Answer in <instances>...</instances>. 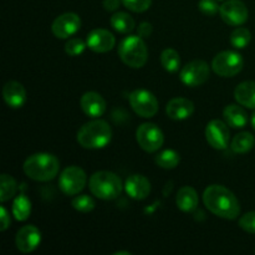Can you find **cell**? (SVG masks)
I'll return each mask as SVG.
<instances>
[{
	"label": "cell",
	"mask_w": 255,
	"mask_h": 255,
	"mask_svg": "<svg viewBox=\"0 0 255 255\" xmlns=\"http://www.w3.org/2000/svg\"><path fill=\"white\" fill-rule=\"evenodd\" d=\"M203 203L214 216L233 221L241 214V204L232 191L221 184L208 186L203 192Z\"/></svg>",
	"instance_id": "cell-1"
},
{
	"label": "cell",
	"mask_w": 255,
	"mask_h": 255,
	"mask_svg": "<svg viewBox=\"0 0 255 255\" xmlns=\"http://www.w3.org/2000/svg\"><path fill=\"white\" fill-rule=\"evenodd\" d=\"M24 173L36 182H49L59 174L60 162L56 156L46 152L34 153L22 164Z\"/></svg>",
	"instance_id": "cell-2"
},
{
	"label": "cell",
	"mask_w": 255,
	"mask_h": 255,
	"mask_svg": "<svg viewBox=\"0 0 255 255\" xmlns=\"http://www.w3.org/2000/svg\"><path fill=\"white\" fill-rule=\"evenodd\" d=\"M77 142L86 149L105 148L112 139V128L105 120L94 119L77 131Z\"/></svg>",
	"instance_id": "cell-3"
},
{
	"label": "cell",
	"mask_w": 255,
	"mask_h": 255,
	"mask_svg": "<svg viewBox=\"0 0 255 255\" xmlns=\"http://www.w3.org/2000/svg\"><path fill=\"white\" fill-rule=\"evenodd\" d=\"M121 178L114 172L99 171L90 177L89 188L92 196L102 201H114L121 196L124 189Z\"/></svg>",
	"instance_id": "cell-4"
},
{
	"label": "cell",
	"mask_w": 255,
	"mask_h": 255,
	"mask_svg": "<svg viewBox=\"0 0 255 255\" xmlns=\"http://www.w3.org/2000/svg\"><path fill=\"white\" fill-rule=\"evenodd\" d=\"M119 56L128 67L141 69L148 60V50L139 35H129L120 42Z\"/></svg>",
	"instance_id": "cell-5"
},
{
	"label": "cell",
	"mask_w": 255,
	"mask_h": 255,
	"mask_svg": "<svg viewBox=\"0 0 255 255\" xmlns=\"http://www.w3.org/2000/svg\"><path fill=\"white\" fill-rule=\"evenodd\" d=\"M244 60L239 52L226 50L214 56L212 69L222 77H234L243 70Z\"/></svg>",
	"instance_id": "cell-6"
},
{
	"label": "cell",
	"mask_w": 255,
	"mask_h": 255,
	"mask_svg": "<svg viewBox=\"0 0 255 255\" xmlns=\"http://www.w3.org/2000/svg\"><path fill=\"white\" fill-rule=\"evenodd\" d=\"M129 105L134 114L143 119H151L158 112V100L151 91L144 89H137L129 94Z\"/></svg>",
	"instance_id": "cell-7"
},
{
	"label": "cell",
	"mask_w": 255,
	"mask_h": 255,
	"mask_svg": "<svg viewBox=\"0 0 255 255\" xmlns=\"http://www.w3.org/2000/svg\"><path fill=\"white\" fill-rule=\"evenodd\" d=\"M87 183L86 172L77 166H70L59 177V188L66 196H77Z\"/></svg>",
	"instance_id": "cell-8"
},
{
	"label": "cell",
	"mask_w": 255,
	"mask_h": 255,
	"mask_svg": "<svg viewBox=\"0 0 255 255\" xmlns=\"http://www.w3.org/2000/svg\"><path fill=\"white\" fill-rule=\"evenodd\" d=\"M136 139L138 146L144 152L154 153L163 146L164 136L162 129L157 125L146 122L136 129Z\"/></svg>",
	"instance_id": "cell-9"
},
{
	"label": "cell",
	"mask_w": 255,
	"mask_h": 255,
	"mask_svg": "<svg viewBox=\"0 0 255 255\" xmlns=\"http://www.w3.org/2000/svg\"><path fill=\"white\" fill-rule=\"evenodd\" d=\"M211 76L209 65L203 60H193L182 67L179 72V79L182 84L188 87H197L206 84Z\"/></svg>",
	"instance_id": "cell-10"
},
{
	"label": "cell",
	"mask_w": 255,
	"mask_h": 255,
	"mask_svg": "<svg viewBox=\"0 0 255 255\" xmlns=\"http://www.w3.org/2000/svg\"><path fill=\"white\" fill-rule=\"evenodd\" d=\"M219 14L222 20L229 26H242L249 16L248 7L241 0H227L221 5Z\"/></svg>",
	"instance_id": "cell-11"
},
{
	"label": "cell",
	"mask_w": 255,
	"mask_h": 255,
	"mask_svg": "<svg viewBox=\"0 0 255 255\" xmlns=\"http://www.w3.org/2000/svg\"><path fill=\"white\" fill-rule=\"evenodd\" d=\"M206 139L214 149H226L231 141V131L226 121L212 120L206 127Z\"/></svg>",
	"instance_id": "cell-12"
},
{
	"label": "cell",
	"mask_w": 255,
	"mask_h": 255,
	"mask_svg": "<svg viewBox=\"0 0 255 255\" xmlns=\"http://www.w3.org/2000/svg\"><path fill=\"white\" fill-rule=\"evenodd\" d=\"M81 27V19L76 12H64L54 20L51 31L57 39H69Z\"/></svg>",
	"instance_id": "cell-13"
},
{
	"label": "cell",
	"mask_w": 255,
	"mask_h": 255,
	"mask_svg": "<svg viewBox=\"0 0 255 255\" xmlns=\"http://www.w3.org/2000/svg\"><path fill=\"white\" fill-rule=\"evenodd\" d=\"M41 243V232L35 226H24L17 231L15 246L17 251L27 254L34 252Z\"/></svg>",
	"instance_id": "cell-14"
},
{
	"label": "cell",
	"mask_w": 255,
	"mask_h": 255,
	"mask_svg": "<svg viewBox=\"0 0 255 255\" xmlns=\"http://www.w3.org/2000/svg\"><path fill=\"white\" fill-rule=\"evenodd\" d=\"M86 44L90 50L99 54L111 51L116 45V37L106 29H94L86 37Z\"/></svg>",
	"instance_id": "cell-15"
},
{
	"label": "cell",
	"mask_w": 255,
	"mask_h": 255,
	"mask_svg": "<svg viewBox=\"0 0 255 255\" xmlns=\"http://www.w3.org/2000/svg\"><path fill=\"white\" fill-rule=\"evenodd\" d=\"M80 107L86 116L100 119L106 112L107 104L104 97L95 91L85 92L80 99Z\"/></svg>",
	"instance_id": "cell-16"
},
{
	"label": "cell",
	"mask_w": 255,
	"mask_h": 255,
	"mask_svg": "<svg viewBox=\"0 0 255 255\" xmlns=\"http://www.w3.org/2000/svg\"><path fill=\"white\" fill-rule=\"evenodd\" d=\"M125 191L136 201H143L151 193V182L142 174H132L125 182Z\"/></svg>",
	"instance_id": "cell-17"
},
{
	"label": "cell",
	"mask_w": 255,
	"mask_h": 255,
	"mask_svg": "<svg viewBox=\"0 0 255 255\" xmlns=\"http://www.w3.org/2000/svg\"><path fill=\"white\" fill-rule=\"evenodd\" d=\"M2 99L11 109H21L27 99L26 90L17 81H7L2 87Z\"/></svg>",
	"instance_id": "cell-18"
},
{
	"label": "cell",
	"mask_w": 255,
	"mask_h": 255,
	"mask_svg": "<svg viewBox=\"0 0 255 255\" xmlns=\"http://www.w3.org/2000/svg\"><path fill=\"white\" fill-rule=\"evenodd\" d=\"M194 112V104L184 97H174L167 104V116L174 121H183L189 119Z\"/></svg>",
	"instance_id": "cell-19"
},
{
	"label": "cell",
	"mask_w": 255,
	"mask_h": 255,
	"mask_svg": "<svg viewBox=\"0 0 255 255\" xmlns=\"http://www.w3.org/2000/svg\"><path fill=\"white\" fill-rule=\"evenodd\" d=\"M223 119L226 124L232 128H244L248 125V114L242 105H228L223 110Z\"/></svg>",
	"instance_id": "cell-20"
},
{
	"label": "cell",
	"mask_w": 255,
	"mask_h": 255,
	"mask_svg": "<svg viewBox=\"0 0 255 255\" xmlns=\"http://www.w3.org/2000/svg\"><path fill=\"white\" fill-rule=\"evenodd\" d=\"M199 198L198 193L193 187L184 186L178 191L176 197V204L178 209H181L184 213H191L194 212L198 207Z\"/></svg>",
	"instance_id": "cell-21"
},
{
	"label": "cell",
	"mask_w": 255,
	"mask_h": 255,
	"mask_svg": "<svg viewBox=\"0 0 255 255\" xmlns=\"http://www.w3.org/2000/svg\"><path fill=\"white\" fill-rule=\"evenodd\" d=\"M234 99L242 106L255 110V81L241 82L234 90Z\"/></svg>",
	"instance_id": "cell-22"
},
{
	"label": "cell",
	"mask_w": 255,
	"mask_h": 255,
	"mask_svg": "<svg viewBox=\"0 0 255 255\" xmlns=\"http://www.w3.org/2000/svg\"><path fill=\"white\" fill-rule=\"evenodd\" d=\"M110 24L120 34H129L136 27L133 17L125 11H117L110 19Z\"/></svg>",
	"instance_id": "cell-23"
},
{
	"label": "cell",
	"mask_w": 255,
	"mask_h": 255,
	"mask_svg": "<svg viewBox=\"0 0 255 255\" xmlns=\"http://www.w3.org/2000/svg\"><path fill=\"white\" fill-rule=\"evenodd\" d=\"M255 144V138L251 132H239L233 137L231 142V148L234 153H248Z\"/></svg>",
	"instance_id": "cell-24"
},
{
	"label": "cell",
	"mask_w": 255,
	"mask_h": 255,
	"mask_svg": "<svg viewBox=\"0 0 255 255\" xmlns=\"http://www.w3.org/2000/svg\"><path fill=\"white\" fill-rule=\"evenodd\" d=\"M11 212L16 221L25 222L31 213V202L25 194H20L12 202Z\"/></svg>",
	"instance_id": "cell-25"
},
{
	"label": "cell",
	"mask_w": 255,
	"mask_h": 255,
	"mask_svg": "<svg viewBox=\"0 0 255 255\" xmlns=\"http://www.w3.org/2000/svg\"><path fill=\"white\" fill-rule=\"evenodd\" d=\"M154 162L161 168L173 169L179 164L181 157H179L178 152L174 151V149H164L154 157Z\"/></svg>",
	"instance_id": "cell-26"
},
{
	"label": "cell",
	"mask_w": 255,
	"mask_h": 255,
	"mask_svg": "<svg viewBox=\"0 0 255 255\" xmlns=\"http://www.w3.org/2000/svg\"><path fill=\"white\" fill-rule=\"evenodd\" d=\"M17 183L9 174H1L0 177V202L10 201L16 194Z\"/></svg>",
	"instance_id": "cell-27"
},
{
	"label": "cell",
	"mask_w": 255,
	"mask_h": 255,
	"mask_svg": "<svg viewBox=\"0 0 255 255\" xmlns=\"http://www.w3.org/2000/svg\"><path fill=\"white\" fill-rule=\"evenodd\" d=\"M161 65L166 71L177 72L181 66V57L174 49H166L161 54Z\"/></svg>",
	"instance_id": "cell-28"
},
{
	"label": "cell",
	"mask_w": 255,
	"mask_h": 255,
	"mask_svg": "<svg viewBox=\"0 0 255 255\" xmlns=\"http://www.w3.org/2000/svg\"><path fill=\"white\" fill-rule=\"evenodd\" d=\"M252 34L247 27L238 26L233 32L231 34L229 41H231L232 46L236 49H246L249 44H251Z\"/></svg>",
	"instance_id": "cell-29"
},
{
	"label": "cell",
	"mask_w": 255,
	"mask_h": 255,
	"mask_svg": "<svg viewBox=\"0 0 255 255\" xmlns=\"http://www.w3.org/2000/svg\"><path fill=\"white\" fill-rule=\"evenodd\" d=\"M71 204L77 212H81V213H89V212L94 211L95 206H96L94 198L90 197L89 194H80V196H76L72 199Z\"/></svg>",
	"instance_id": "cell-30"
},
{
	"label": "cell",
	"mask_w": 255,
	"mask_h": 255,
	"mask_svg": "<svg viewBox=\"0 0 255 255\" xmlns=\"http://www.w3.org/2000/svg\"><path fill=\"white\" fill-rule=\"evenodd\" d=\"M87 44L80 37H71V39L67 40V42L65 44V52H66L69 56H79L86 49Z\"/></svg>",
	"instance_id": "cell-31"
},
{
	"label": "cell",
	"mask_w": 255,
	"mask_h": 255,
	"mask_svg": "<svg viewBox=\"0 0 255 255\" xmlns=\"http://www.w3.org/2000/svg\"><path fill=\"white\" fill-rule=\"evenodd\" d=\"M122 4L133 12H143L149 9L152 0H121Z\"/></svg>",
	"instance_id": "cell-32"
},
{
	"label": "cell",
	"mask_w": 255,
	"mask_h": 255,
	"mask_svg": "<svg viewBox=\"0 0 255 255\" xmlns=\"http://www.w3.org/2000/svg\"><path fill=\"white\" fill-rule=\"evenodd\" d=\"M198 9L202 14L207 15V16H213L219 11L221 6L216 0H201L198 2Z\"/></svg>",
	"instance_id": "cell-33"
},
{
	"label": "cell",
	"mask_w": 255,
	"mask_h": 255,
	"mask_svg": "<svg viewBox=\"0 0 255 255\" xmlns=\"http://www.w3.org/2000/svg\"><path fill=\"white\" fill-rule=\"evenodd\" d=\"M239 227L247 233L255 234V212H249L239 219Z\"/></svg>",
	"instance_id": "cell-34"
},
{
	"label": "cell",
	"mask_w": 255,
	"mask_h": 255,
	"mask_svg": "<svg viewBox=\"0 0 255 255\" xmlns=\"http://www.w3.org/2000/svg\"><path fill=\"white\" fill-rule=\"evenodd\" d=\"M0 219H1V226H0V231L5 232L10 227L11 219H10V214L7 213L6 208L4 206L0 207Z\"/></svg>",
	"instance_id": "cell-35"
},
{
	"label": "cell",
	"mask_w": 255,
	"mask_h": 255,
	"mask_svg": "<svg viewBox=\"0 0 255 255\" xmlns=\"http://www.w3.org/2000/svg\"><path fill=\"white\" fill-rule=\"evenodd\" d=\"M152 34V25L149 22L143 21L138 25L137 27V35L144 39V37H149V35Z\"/></svg>",
	"instance_id": "cell-36"
},
{
	"label": "cell",
	"mask_w": 255,
	"mask_h": 255,
	"mask_svg": "<svg viewBox=\"0 0 255 255\" xmlns=\"http://www.w3.org/2000/svg\"><path fill=\"white\" fill-rule=\"evenodd\" d=\"M121 2V0H104V7L107 11H116Z\"/></svg>",
	"instance_id": "cell-37"
},
{
	"label": "cell",
	"mask_w": 255,
	"mask_h": 255,
	"mask_svg": "<svg viewBox=\"0 0 255 255\" xmlns=\"http://www.w3.org/2000/svg\"><path fill=\"white\" fill-rule=\"evenodd\" d=\"M251 124H252V127H253V129L255 131V112L251 117Z\"/></svg>",
	"instance_id": "cell-38"
},
{
	"label": "cell",
	"mask_w": 255,
	"mask_h": 255,
	"mask_svg": "<svg viewBox=\"0 0 255 255\" xmlns=\"http://www.w3.org/2000/svg\"><path fill=\"white\" fill-rule=\"evenodd\" d=\"M116 255H120V254H126V255H131V253H128V252H119V253H115Z\"/></svg>",
	"instance_id": "cell-39"
}]
</instances>
